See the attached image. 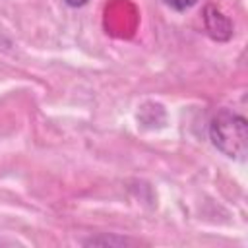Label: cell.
I'll list each match as a JSON object with an SVG mask.
<instances>
[{
  "label": "cell",
  "instance_id": "1",
  "mask_svg": "<svg viewBox=\"0 0 248 248\" xmlns=\"http://www.w3.org/2000/svg\"><path fill=\"white\" fill-rule=\"evenodd\" d=\"M211 143L231 159H242L248 147V122L242 114L221 110L209 124Z\"/></svg>",
  "mask_w": 248,
  "mask_h": 248
},
{
  "label": "cell",
  "instance_id": "2",
  "mask_svg": "<svg viewBox=\"0 0 248 248\" xmlns=\"http://www.w3.org/2000/svg\"><path fill=\"white\" fill-rule=\"evenodd\" d=\"M203 21H205V31H207V35L211 39H215V41H229L231 39V35H232V23L217 8L207 6L205 8V14H203Z\"/></svg>",
  "mask_w": 248,
  "mask_h": 248
},
{
  "label": "cell",
  "instance_id": "3",
  "mask_svg": "<svg viewBox=\"0 0 248 248\" xmlns=\"http://www.w3.org/2000/svg\"><path fill=\"white\" fill-rule=\"evenodd\" d=\"M170 8H174L176 12H184V10H190L192 6L198 4V0H165Z\"/></svg>",
  "mask_w": 248,
  "mask_h": 248
},
{
  "label": "cell",
  "instance_id": "4",
  "mask_svg": "<svg viewBox=\"0 0 248 248\" xmlns=\"http://www.w3.org/2000/svg\"><path fill=\"white\" fill-rule=\"evenodd\" d=\"M126 242H128L126 238H89V240H85V244H116V246H122Z\"/></svg>",
  "mask_w": 248,
  "mask_h": 248
},
{
  "label": "cell",
  "instance_id": "5",
  "mask_svg": "<svg viewBox=\"0 0 248 248\" xmlns=\"http://www.w3.org/2000/svg\"><path fill=\"white\" fill-rule=\"evenodd\" d=\"M87 0H66V4L68 6H72V8H78V6H83Z\"/></svg>",
  "mask_w": 248,
  "mask_h": 248
}]
</instances>
